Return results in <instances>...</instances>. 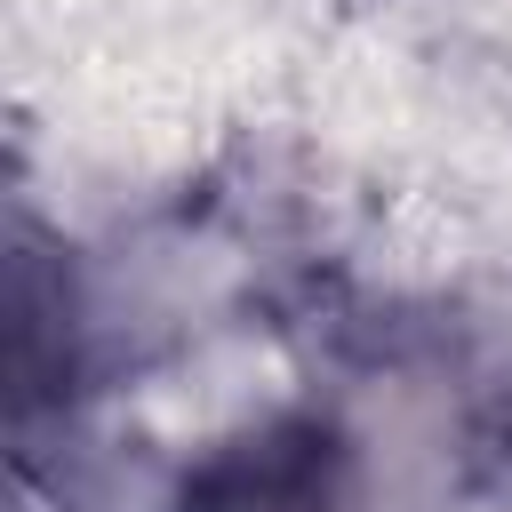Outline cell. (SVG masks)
Wrapping results in <instances>:
<instances>
[{"mask_svg":"<svg viewBox=\"0 0 512 512\" xmlns=\"http://www.w3.org/2000/svg\"><path fill=\"white\" fill-rule=\"evenodd\" d=\"M176 512H368V488L336 424L280 416L200 456Z\"/></svg>","mask_w":512,"mask_h":512,"instance_id":"cell-1","label":"cell"}]
</instances>
